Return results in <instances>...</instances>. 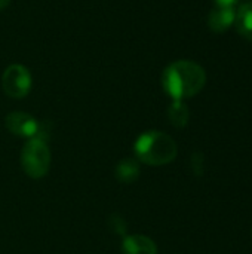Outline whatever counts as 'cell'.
Listing matches in <instances>:
<instances>
[{
	"label": "cell",
	"mask_w": 252,
	"mask_h": 254,
	"mask_svg": "<svg viewBox=\"0 0 252 254\" xmlns=\"http://www.w3.org/2000/svg\"><path fill=\"white\" fill-rule=\"evenodd\" d=\"M206 83V73L202 65L193 61H175L162 74V86L172 100H186L199 94Z\"/></svg>",
	"instance_id": "1"
},
{
	"label": "cell",
	"mask_w": 252,
	"mask_h": 254,
	"mask_svg": "<svg viewBox=\"0 0 252 254\" xmlns=\"http://www.w3.org/2000/svg\"><path fill=\"white\" fill-rule=\"evenodd\" d=\"M135 158L147 165L171 164L178 153L177 143L162 131H147L141 134L134 144Z\"/></svg>",
	"instance_id": "2"
},
{
	"label": "cell",
	"mask_w": 252,
	"mask_h": 254,
	"mask_svg": "<svg viewBox=\"0 0 252 254\" xmlns=\"http://www.w3.org/2000/svg\"><path fill=\"white\" fill-rule=\"evenodd\" d=\"M21 167L31 179H42L50 168V150L43 138H28L21 150Z\"/></svg>",
	"instance_id": "3"
},
{
	"label": "cell",
	"mask_w": 252,
	"mask_h": 254,
	"mask_svg": "<svg viewBox=\"0 0 252 254\" xmlns=\"http://www.w3.org/2000/svg\"><path fill=\"white\" fill-rule=\"evenodd\" d=\"M1 88L10 98H24L31 89V74L27 67L21 64L9 65L1 74Z\"/></svg>",
	"instance_id": "4"
},
{
	"label": "cell",
	"mask_w": 252,
	"mask_h": 254,
	"mask_svg": "<svg viewBox=\"0 0 252 254\" xmlns=\"http://www.w3.org/2000/svg\"><path fill=\"white\" fill-rule=\"evenodd\" d=\"M4 125L7 131L16 137L24 138H40V124L28 113L24 112H12L6 116Z\"/></svg>",
	"instance_id": "5"
},
{
	"label": "cell",
	"mask_w": 252,
	"mask_h": 254,
	"mask_svg": "<svg viewBox=\"0 0 252 254\" xmlns=\"http://www.w3.org/2000/svg\"><path fill=\"white\" fill-rule=\"evenodd\" d=\"M235 18H236L235 7L217 6L214 10H211L208 16V25L214 33H224L235 24Z\"/></svg>",
	"instance_id": "6"
},
{
	"label": "cell",
	"mask_w": 252,
	"mask_h": 254,
	"mask_svg": "<svg viewBox=\"0 0 252 254\" xmlns=\"http://www.w3.org/2000/svg\"><path fill=\"white\" fill-rule=\"evenodd\" d=\"M123 254H157L153 240L144 235H129L122 243Z\"/></svg>",
	"instance_id": "7"
},
{
	"label": "cell",
	"mask_w": 252,
	"mask_h": 254,
	"mask_svg": "<svg viewBox=\"0 0 252 254\" xmlns=\"http://www.w3.org/2000/svg\"><path fill=\"white\" fill-rule=\"evenodd\" d=\"M114 176H116V180L120 182V183H123V185L135 183V180L140 176V165H138L137 159H132V158L122 159L116 165Z\"/></svg>",
	"instance_id": "8"
},
{
	"label": "cell",
	"mask_w": 252,
	"mask_h": 254,
	"mask_svg": "<svg viewBox=\"0 0 252 254\" xmlns=\"http://www.w3.org/2000/svg\"><path fill=\"white\" fill-rule=\"evenodd\" d=\"M235 25L242 37L252 42V1L242 4L239 10H236Z\"/></svg>",
	"instance_id": "9"
},
{
	"label": "cell",
	"mask_w": 252,
	"mask_h": 254,
	"mask_svg": "<svg viewBox=\"0 0 252 254\" xmlns=\"http://www.w3.org/2000/svg\"><path fill=\"white\" fill-rule=\"evenodd\" d=\"M168 118H169L171 124L177 128L187 127L189 118H190V112H189L187 104L181 100H174L168 109Z\"/></svg>",
	"instance_id": "10"
},
{
	"label": "cell",
	"mask_w": 252,
	"mask_h": 254,
	"mask_svg": "<svg viewBox=\"0 0 252 254\" xmlns=\"http://www.w3.org/2000/svg\"><path fill=\"white\" fill-rule=\"evenodd\" d=\"M192 164H193V171L198 174H202L203 171V156L202 153H195L193 155V159H192Z\"/></svg>",
	"instance_id": "11"
},
{
	"label": "cell",
	"mask_w": 252,
	"mask_h": 254,
	"mask_svg": "<svg viewBox=\"0 0 252 254\" xmlns=\"http://www.w3.org/2000/svg\"><path fill=\"white\" fill-rule=\"evenodd\" d=\"M217 6H221V7H233L238 0H214Z\"/></svg>",
	"instance_id": "12"
},
{
	"label": "cell",
	"mask_w": 252,
	"mask_h": 254,
	"mask_svg": "<svg viewBox=\"0 0 252 254\" xmlns=\"http://www.w3.org/2000/svg\"><path fill=\"white\" fill-rule=\"evenodd\" d=\"M9 3H10V0H0V10L6 9L9 6Z\"/></svg>",
	"instance_id": "13"
}]
</instances>
